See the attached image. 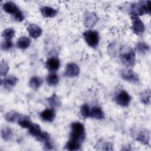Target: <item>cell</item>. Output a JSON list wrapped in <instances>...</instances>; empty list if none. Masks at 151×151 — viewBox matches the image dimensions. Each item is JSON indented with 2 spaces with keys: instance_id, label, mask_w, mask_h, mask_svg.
Returning a JSON list of instances; mask_svg holds the SVG:
<instances>
[{
  "instance_id": "cell-15",
  "label": "cell",
  "mask_w": 151,
  "mask_h": 151,
  "mask_svg": "<svg viewBox=\"0 0 151 151\" xmlns=\"http://www.w3.org/2000/svg\"><path fill=\"white\" fill-rule=\"evenodd\" d=\"M2 8L4 12L11 14L12 16L20 9L17 5L12 1H6L4 2L2 5Z\"/></svg>"
},
{
  "instance_id": "cell-25",
  "label": "cell",
  "mask_w": 151,
  "mask_h": 151,
  "mask_svg": "<svg viewBox=\"0 0 151 151\" xmlns=\"http://www.w3.org/2000/svg\"><path fill=\"white\" fill-rule=\"evenodd\" d=\"M139 100L145 105L150 104V90L149 88L145 89L139 93Z\"/></svg>"
},
{
  "instance_id": "cell-36",
  "label": "cell",
  "mask_w": 151,
  "mask_h": 151,
  "mask_svg": "<svg viewBox=\"0 0 151 151\" xmlns=\"http://www.w3.org/2000/svg\"><path fill=\"white\" fill-rule=\"evenodd\" d=\"M116 44L115 43H111L108 46V52L109 55L111 57H115L117 54V48Z\"/></svg>"
},
{
  "instance_id": "cell-19",
  "label": "cell",
  "mask_w": 151,
  "mask_h": 151,
  "mask_svg": "<svg viewBox=\"0 0 151 151\" xmlns=\"http://www.w3.org/2000/svg\"><path fill=\"white\" fill-rule=\"evenodd\" d=\"M95 148L100 150H112L113 145L111 143L104 139H99L95 145Z\"/></svg>"
},
{
  "instance_id": "cell-37",
  "label": "cell",
  "mask_w": 151,
  "mask_h": 151,
  "mask_svg": "<svg viewBox=\"0 0 151 151\" xmlns=\"http://www.w3.org/2000/svg\"><path fill=\"white\" fill-rule=\"evenodd\" d=\"M54 148V145L51 142V139L45 142L44 143V149L45 150H53Z\"/></svg>"
},
{
  "instance_id": "cell-5",
  "label": "cell",
  "mask_w": 151,
  "mask_h": 151,
  "mask_svg": "<svg viewBox=\"0 0 151 151\" xmlns=\"http://www.w3.org/2000/svg\"><path fill=\"white\" fill-rule=\"evenodd\" d=\"M114 100L117 104L122 107H127L132 100V97L125 90H119L115 94Z\"/></svg>"
},
{
  "instance_id": "cell-14",
  "label": "cell",
  "mask_w": 151,
  "mask_h": 151,
  "mask_svg": "<svg viewBox=\"0 0 151 151\" xmlns=\"http://www.w3.org/2000/svg\"><path fill=\"white\" fill-rule=\"evenodd\" d=\"M27 30L29 37L34 39H37L41 35L42 33L41 28L35 24H29L27 25Z\"/></svg>"
},
{
  "instance_id": "cell-11",
  "label": "cell",
  "mask_w": 151,
  "mask_h": 151,
  "mask_svg": "<svg viewBox=\"0 0 151 151\" xmlns=\"http://www.w3.org/2000/svg\"><path fill=\"white\" fill-rule=\"evenodd\" d=\"M61 65L60 60L56 57H51L47 60L45 63L46 69L50 73H55L57 71Z\"/></svg>"
},
{
  "instance_id": "cell-16",
  "label": "cell",
  "mask_w": 151,
  "mask_h": 151,
  "mask_svg": "<svg viewBox=\"0 0 151 151\" xmlns=\"http://www.w3.org/2000/svg\"><path fill=\"white\" fill-rule=\"evenodd\" d=\"M104 113L102 109L99 106H94L90 109V117L96 120H103L104 119Z\"/></svg>"
},
{
  "instance_id": "cell-33",
  "label": "cell",
  "mask_w": 151,
  "mask_h": 151,
  "mask_svg": "<svg viewBox=\"0 0 151 151\" xmlns=\"http://www.w3.org/2000/svg\"><path fill=\"white\" fill-rule=\"evenodd\" d=\"M13 45L14 44L11 40H4L1 44V48L4 51H8L12 48Z\"/></svg>"
},
{
  "instance_id": "cell-10",
  "label": "cell",
  "mask_w": 151,
  "mask_h": 151,
  "mask_svg": "<svg viewBox=\"0 0 151 151\" xmlns=\"http://www.w3.org/2000/svg\"><path fill=\"white\" fill-rule=\"evenodd\" d=\"M80 73L79 66L74 63H68L65 67L64 76L67 77L73 78L78 76Z\"/></svg>"
},
{
  "instance_id": "cell-8",
  "label": "cell",
  "mask_w": 151,
  "mask_h": 151,
  "mask_svg": "<svg viewBox=\"0 0 151 151\" xmlns=\"http://www.w3.org/2000/svg\"><path fill=\"white\" fill-rule=\"evenodd\" d=\"M99 18L97 14L93 12L86 11L84 14L83 22L86 27L88 28H93L99 21Z\"/></svg>"
},
{
  "instance_id": "cell-34",
  "label": "cell",
  "mask_w": 151,
  "mask_h": 151,
  "mask_svg": "<svg viewBox=\"0 0 151 151\" xmlns=\"http://www.w3.org/2000/svg\"><path fill=\"white\" fill-rule=\"evenodd\" d=\"M35 139L38 142L44 143L45 142L51 139V137L50 134L48 132L45 131H42L40 134L37 137H35Z\"/></svg>"
},
{
  "instance_id": "cell-12",
  "label": "cell",
  "mask_w": 151,
  "mask_h": 151,
  "mask_svg": "<svg viewBox=\"0 0 151 151\" xmlns=\"http://www.w3.org/2000/svg\"><path fill=\"white\" fill-rule=\"evenodd\" d=\"M55 110L53 108H47L40 114V119L45 122H52L55 118Z\"/></svg>"
},
{
  "instance_id": "cell-2",
  "label": "cell",
  "mask_w": 151,
  "mask_h": 151,
  "mask_svg": "<svg viewBox=\"0 0 151 151\" xmlns=\"http://www.w3.org/2000/svg\"><path fill=\"white\" fill-rule=\"evenodd\" d=\"M150 1H140L130 5L129 14L131 17H139L145 14H150Z\"/></svg>"
},
{
  "instance_id": "cell-6",
  "label": "cell",
  "mask_w": 151,
  "mask_h": 151,
  "mask_svg": "<svg viewBox=\"0 0 151 151\" xmlns=\"http://www.w3.org/2000/svg\"><path fill=\"white\" fill-rule=\"evenodd\" d=\"M121 78L127 82L133 84H137L139 82L138 74L130 68H123L120 71Z\"/></svg>"
},
{
  "instance_id": "cell-32",
  "label": "cell",
  "mask_w": 151,
  "mask_h": 151,
  "mask_svg": "<svg viewBox=\"0 0 151 151\" xmlns=\"http://www.w3.org/2000/svg\"><path fill=\"white\" fill-rule=\"evenodd\" d=\"M9 69L8 64L5 61H1L0 63V74L1 76H6Z\"/></svg>"
},
{
  "instance_id": "cell-24",
  "label": "cell",
  "mask_w": 151,
  "mask_h": 151,
  "mask_svg": "<svg viewBox=\"0 0 151 151\" xmlns=\"http://www.w3.org/2000/svg\"><path fill=\"white\" fill-rule=\"evenodd\" d=\"M81 143L71 139H69L65 145V149L70 151L80 150L81 149Z\"/></svg>"
},
{
  "instance_id": "cell-13",
  "label": "cell",
  "mask_w": 151,
  "mask_h": 151,
  "mask_svg": "<svg viewBox=\"0 0 151 151\" xmlns=\"http://www.w3.org/2000/svg\"><path fill=\"white\" fill-rule=\"evenodd\" d=\"M18 79L14 75H9L8 76H5V78L1 80V85L4 86V87L8 90L12 89L18 83Z\"/></svg>"
},
{
  "instance_id": "cell-18",
  "label": "cell",
  "mask_w": 151,
  "mask_h": 151,
  "mask_svg": "<svg viewBox=\"0 0 151 151\" xmlns=\"http://www.w3.org/2000/svg\"><path fill=\"white\" fill-rule=\"evenodd\" d=\"M150 46L145 41H139L135 45V51L140 55H145L150 51Z\"/></svg>"
},
{
  "instance_id": "cell-1",
  "label": "cell",
  "mask_w": 151,
  "mask_h": 151,
  "mask_svg": "<svg viewBox=\"0 0 151 151\" xmlns=\"http://www.w3.org/2000/svg\"><path fill=\"white\" fill-rule=\"evenodd\" d=\"M119 54L122 63L127 68L133 67L136 64L135 51L127 45H121Z\"/></svg>"
},
{
  "instance_id": "cell-35",
  "label": "cell",
  "mask_w": 151,
  "mask_h": 151,
  "mask_svg": "<svg viewBox=\"0 0 151 151\" xmlns=\"http://www.w3.org/2000/svg\"><path fill=\"white\" fill-rule=\"evenodd\" d=\"M12 18L14 21L18 22H21L24 20L25 15L22 11L19 9L18 12H17L14 15H12Z\"/></svg>"
},
{
  "instance_id": "cell-23",
  "label": "cell",
  "mask_w": 151,
  "mask_h": 151,
  "mask_svg": "<svg viewBox=\"0 0 151 151\" xmlns=\"http://www.w3.org/2000/svg\"><path fill=\"white\" fill-rule=\"evenodd\" d=\"M46 83L49 86H57L60 81L59 77L55 73H50L48 74L45 78Z\"/></svg>"
},
{
  "instance_id": "cell-7",
  "label": "cell",
  "mask_w": 151,
  "mask_h": 151,
  "mask_svg": "<svg viewBox=\"0 0 151 151\" xmlns=\"http://www.w3.org/2000/svg\"><path fill=\"white\" fill-rule=\"evenodd\" d=\"M132 19V29L133 33L136 35H142L145 31V25L143 21L136 17H131Z\"/></svg>"
},
{
  "instance_id": "cell-4",
  "label": "cell",
  "mask_w": 151,
  "mask_h": 151,
  "mask_svg": "<svg viewBox=\"0 0 151 151\" xmlns=\"http://www.w3.org/2000/svg\"><path fill=\"white\" fill-rule=\"evenodd\" d=\"M83 37L86 44L91 48H96L100 42V34L96 30H87L83 32Z\"/></svg>"
},
{
  "instance_id": "cell-28",
  "label": "cell",
  "mask_w": 151,
  "mask_h": 151,
  "mask_svg": "<svg viewBox=\"0 0 151 151\" xmlns=\"http://www.w3.org/2000/svg\"><path fill=\"white\" fill-rule=\"evenodd\" d=\"M1 136L2 139L5 141H10L13 137V132L10 127L5 126L1 129Z\"/></svg>"
},
{
  "instance_id": "cell-26",
  "label": "cell",
  "mask_w": 151,
  "mask_h": 151,
  "mask_svg": "<svg viewBox=\"0 0 151 151\" xmlns=\"http://www.w3.org/2000/svg\"><path fill=\"white\" fill-rule=\"evenodd\" d=\"M17 123L21 128L23 129H28L32 124V122L29 116L23 115H21Z\"/></svg>"
},
{
  "instance_id": "cell-27",
  "label": "cell",
  "mask_w": 151,
  "mask_h": 151,
  "mask_svg": "<svg viewBox=\"0 0 151 151\" xmlns=\"http://www.w3.org/2000/svg\"><path fill=\"white\" fill-rule=\"evenodd\" d=\"M19 113L14 110H11L7 112L5 116V119L6 122L9 123H14L15 122H17L18 119L21 116Z\"/></svg>"
},
{
  "instance_id": "cell-21",
  "label": "cell",
  "mask_w": 151,
  "mask_h": 151,
  "mask_svg": "<svg viewBox=\"0 0 151 151\" xmlns=\"http://www.w3.org/2000/svg\"><path fill=\"white\" fill-rule=\"evenodd\" d=\"M31 44L29 38L27 36H21L17 41V46L21 50H25L28 48Z\"/></svg>"
},
{
  "instance_id": "cell-30",
  "label": "cell",
  "mask_w": 151,
  "mask_h": 151,
  "mask_svg": "<svg viewBox=\"0 0 151 151\" xmlns=\"http://www.w3.org/2000/svg\"><path fill=\"white\" fill-rule=\"evenodd\" d=\"M15 31L12 28H8L5 29L2 33V36L6 40H11L15 36Z\"/></svg>"
},
{
  "instance_id": "cell-17",
  "label": "cell",
  "mask_w": 151,
  "mask_h": 151,
  "mask_svg": "<svg viewBox=\"0 0 151 151\" xmlns=\"http://www.w3.org/2000/svg\"><path fill=\"white\" fill-rule=\"evenodd\" d=\"M40 11L43 17L45 18H53L58 14V11L51 6H44L40 8Z\"/></svg>"
},
{
  "instance_id": "cell-3",
  "label": "cell",
  "mask_w": 151,
  "mask_h": 151,
  "mask_svg": "<svg viewBox=\"0 0 151 151\" xmlns=\"http://www.w3.org/2000/svg\"><path fill=\"white\" fill-rule=\"evenodd\" d=\"M70 139L83 143L86 139L85 127L83 123L76 121L73 122L70 125Z\"/></svg>"
},
{
  "instance_id": "cell-29",
  "label": "cell",
  "mask_w": 151,
  "mask_h": 151,
  "mask_svg": "<svg viewBox=\"0 0 151 151\" xmlns=\"http://www.w3.org/2000/svg\"><path fill=\"white\" fill-rule=\"evenodd\" d=\"M41 132L42 130L40 126L36 123H32V124L28 128V133L31 136L35 138L37 137Z\"/></svg>"
},
{
  "instance_id": "cell-20",
  "label": "cell",
  "mask_w": 151,
  "mask_h": 151,
  "mask_svg": "<svg viewBox=\"0 0 151 151\" xmlns=\"http://www.w3.org/2000/svg\"><path fill=\"white\" fill-rule=\"evenodd\" d=\"M43 84V80L42 78L38 76H32L29 79L28 85L29 87L32 90L39 89Z\"/></svg>"
},
{
  "instance_id": "cell-9",
  "label": "cell",
  "mask_w": 151,
  "mask_h": 151,
  "mask_svg": "<svg viewBox=\"0 0 151 151\" xmlns=\"http://www.w3.org/2000/svg\"><path fill=\"white\" fill-rule=\"evenodd\" d=\"M135 139L143 145L149 146L150 140V132L145 129L139 130L136 133Z\"/></svg>"
},
{
  "instance_id": "cell-31",
  "label": "cell",
  "mask_w": 151,
  "mask_h": 151,
  "mask_svg": "<svg viewBox=\"0 0 151 151\" xmlns=\"http://www.w3.org/2000/svg\"><path fill=\"white\" fill-rule=\"evenodd\" d=\"M90 107L87 103H84L83 105H81L80 111L81 116L84 119L90 117Z\"/></svg>"
},
{
  "instance_id": "cell-22",
  "label": "cell",
  "mask_w": 151,
  "mask_h": 151,
  "mask_svg": "<svg viewBox=\"0 0 151 151\" xmlns=\"http://www.w3.org/2000/svg\"><path fill=\"white\" fill-rule=\"evenodd\" d=\"M47 101L51 108L55 109L61 106V102L59 97L55 94L53 93L50 97L47 99Z\"/></svg>"
}]
</instances>
